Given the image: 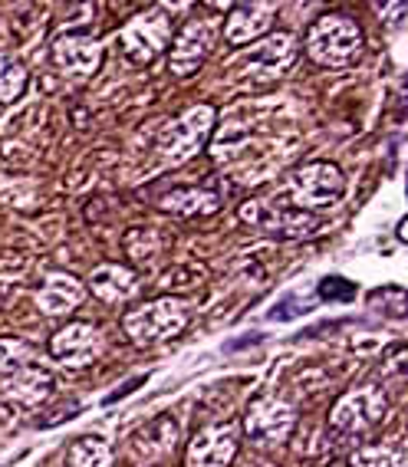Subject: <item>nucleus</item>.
I'll list each match as a JSON object with an SVG mask.
<instances>
[{
  "mask_svg": "<svg viewBox=\"0 0 408 467\" xmlns=\"http://www.w3.org/2000/svg\"><path fill=\"white\" fill-rule=\"evenodd\" d=\"M362 50V30L342 14H326L307 34V53L319 67H346Z\"/></svg>",
  "mask_w": 408,
  "mask_h": 467,
  "instance_id": "obj_3",
  "label": "nucleus"
},
{
  "mask_svg": "<svg viewBox=\"0 0 408 467\" xmlns=\"http://www.w3.org/2000/svg\"><path fill=\"white\" fill-rule=\"evenodd\" d=\"M106 352V339L92 323H67L50 339V356L63 366H89Z\"/></svg>",
  "mask_w": 408,
  "mask_h": 467,
  "instance_id": "obj_10",
  "label": "nucleus"
},
{
  "mask_svg": "<svg viewBox=\"0 0 408 467\" xmlns=\"http://www.w3.org/2000/svg\"><path fill=\"white\" fill-rule=\"evenodd\" d=\"M86 300V286L73 274H50L37 293V306L47 317H67Z\"/></svg>",
  "mask_w": 408,
  "mask_h": 467,
  "instance_id": "obj_14",
  "label": "nucleus"
},
{
  "mask_svg": "<svg viewBox=\"0 0 408 467\" xmlns=\"http://www.w3.org/2000/svg\"><path fill=\"white\" fill-rule=\"evenodd\" d=\"M122 244H125V254H129L135 264L149 267V264H155L159 254L165 251L168 237L162 231H155V227H132V231L125 234Z\"/></svg>",
  "mask_w": 408,
  "mask_h": 467,
  "instance_id": "obj_20",
  "label": "nucleus"
},
{
  "mask_svg": "<svg viewBox=\"0 0 408 467\" xmlns=\"http://www.w3.org/2000/svg\"><path fill=\"white\" fill-rule=\"evenodd\" d=\"M57 392V379L47 372V368L26 366L14 376H7L4 382V395H7L14 405H24V409H37L43 401Z\"/></svg>",
  "mask_w": 408,
  "mask_h": 467,
  "instance_id": "obj_15",
  "label": "nucleus"
},
{
  "mask_svg": "<svg viewBox=\"0 0 408 467\" xmlns=\"http://www.w3.org/2000/svg\"><path fill=\"white\" fill-rule=\"evenodd\" d=\"M217 34H221V26L217 20L211 17H194L178 30V36L172 40V73L175 76H192L204 67V59H208L211 47L217 43Z\"/></svg>",
  "mask_w": 408,
  "mask_h": 467,
  "instance_id": "obj_7",
  "label": "nucleus"
},
{
  "mask_svg": "<svg viewBox=\"0 0 408 467\" xmlns=\"http://www.w3.org/2000/svg\"><path fill=\"white\" fill-rule=\"evenodd\" d=\"M241 221L247 227L260 234H274V237H284V241H297V237H313V234L323 227L317 214L300 208H290V204H280V201L270 198H254L241 204Z\"/></svg>",
  "mask_w": 408,
  "mask_h": 467,
  "instance_id": "obj_1",
  "label": "nucleus"
},
{
  "mask_svg": "<svg viewBox=\"0 0 408 467\" xmlns=\"http://www.w3.org/2000/svg\"><path fill=\"white\" fill-rule=\"evenodd\" d=\"M89 286L102 303L119 306V303L132 300L139 293V274L132 267H122V264H102V267L92 270Z\"/></svg>",
  "mask_w": 408,
  "mask_h": 467,
  "instance_id": "obj_16",
  "label": "nucleus"
},
{
  "mask_svg": "<svg viewBox=\"0 0 408 467\" xmlns=\"http://www.w3.org/2000/svg\"><path fill=\"white\" fill-rule=\"evenodd\" d=\"M385 14H392V17H385L392 26H399L402 24V14H405V7H402V4H389V7H385Z\"/></svg>",
  "mask_w": 408,
  "mask_h": 467,
  "instance_id": "obj_26",
  "label": "nucleus"
},
{
  "mask_svg": "<svg viewBox=\"0 0 408 467\" xmlns=\"http://www.w3.org/2000/svg\"><path fill=\"white\" fill-rule=\"evenodd\" d=\"M247 467H277V464H270V461H250Z\"/></svg>",
  "mask_w": 408,
  "mask_h": 467,
  "instance_id": "obj_27",
  "label": "nucleus"
},
{
  "mask_svg": "<svg viewBox=\"0 0 408 467\" xmlns=\"http://www.w3.org/2000/svg\"><path fill=\"white\" fill-rule=\"evenodd\" d=\"M142 467H155V464H142Z\"/></svg>",
  "mask_w": 408,
  "mask_h": 467,
  "instance_id": "obj_28",
  "label": "nucleus"
},
{
  "mask_svg": "<svg viewBox=\"0 0 408 467\" xmlns=\"http://www.w3.org/2000/svg\"><path fill=\"white\" fill-rule=\"evenodd\" d=\"M319 296L326 300H336V296H352V286H346L340 276H326L323 284H319Z\"/></svg>",
  "mask_w": 408,
  "mask_h": 467,
  "instance_id": "obj_25",
  "label": "nucleus"
},
{
  "mask_svg": "<svg viewBox=\"0 0 408 467\" xmlns=\"http://www.w3.org/2000/svg\"><path fill=\"white\" fill-rule=\"evenodd\" d=\"M67 467H112V444L106 438H83L69 448Z\"/></svg>",
  "mask_w": 408,
  "mask_h": 467,
  "instance_id": "obj_21",
  "label": "nucleus"
},
{
  "mask_svg": "<svg viewBox=\"0 0 408 467\" xmlns=\"http://www.w3.org/2000/svg\"><path fill=\"white\" fill-rule=\"evenodd\" d=\"M237 458V428L227 421L201 428L188 444V467H227Z\"/></svg>",
  "mask_w": 408,
  "mask_h": 467,
  "instance_id": "obj_11",
  "label": "nucleus"
},
{
  "mask_svg": "<svg viewBox=\"0 0 408 467\" xmlns=\"http://www.w3.org/2000/svg\"><path fill=\"white\" fill-rule=\"evenodd\" d=\"M188 326V309L175 296H162V300H152L139 309H129L122 317L125 336L135 342V346H155V342H165L172 336H178Z\"/></svg>",
  "mask_w": 408,
  "mask_h": 467,
  "instance_id": "obj_2",
  "label": "nucleus"
},
{
  "mask_svg": "<svg viewBox=\"0 0 408 467\" xmlns=\"http://www.w3.org/2000/svg\"><path fill=\"white\" fill-rule=\"evenodd\" d=\"M293 425H297V411L280 399H257L244 415V431L247 441L257 448H277L290 438Z\"/></svg>",
  "mask_w": 408,
  "mask_h": 467,
  "instance_id": "obj_8",
  "label": "nucleus"
},
{
  "mask_svg": "<svg viewBox=\"0 0 408 467\" xmlns=\"http://www.w3.org/2000/svg\"><path fill=\"white\" fill-rule=\"evenodd\" d=\"M116 43L132 63L145 67L152 59H159L162 50L172 43V17L165 10H145V14L132 17L119 30Z\"/></svg>",
  "mask_w": 408,
  "mask_h": 467,
  "instance_id": "obj_5",
  "label": "nucleus"
},
{
  "mask_svg": "<svg viewBox=\"0 0 408 467\" xmlns=\"http://www.w3.org/2000/svg\"><path fill=\"white\" fill-rule=\"evenodd\" d=\"M352 467H405V448L402 444H372L352 454Z\"/></svg>",
  "mask_w": 408,
  "mask_h": 467,
  "instance_id": "obj_23",
  "label": "nucleus"
},
{
  "mask_svg": "<svg viewBox=\"0 0 408 467\" xmlns=\"http://www.w3.org/2000/svg\"><path fill=\"white\" fill-rule=\"evenodd\" d=\"M385 411H389V401H385L382 389H379V385H359V389H352V392H346L336 401L330 421H333V428H340V431L359 434L379 425L385 418Z\"/></svg>",
  "mask_w": 408,
  "mask_h": 467,
  "instance_id": "obj_9",
  "label": "nucleus"
},
{
  "mask_svg": "<svg viewBox=\"0 0 408 467\" xmlns=\"http://www.w3.org/2000/svg\"><path fill=\"white\" fill-rule=\"evenodd\" d=\"M277 4H237L231 7L225 20V40L234 47H244V43H254L257 36H264L274 24Z\"/></svg>",
  "mask_w": 408,
  "mask_h": 467,
  "instance_id": "obj_13",
  "label": "nucleus"
},
{
  "mask_svg": "<svg viewBox=\"0 0 408 467\" xmlns=\"http://www.w3.org/2000/svg\"><path fill=\"white\" fill-rule=\"evenodd\" d=\"M30 362H34V346L30 342L14 339V336L0 339V376H14V372L26 368Z\"/></svg>",
  "mask_w": 408,
  "mask_h": 467,
  "instance_id": "obj_24",
  "label": "nucleus"
},
{
  "mask_svg": "<svg viewBox=\"0 0 408 467\" xmlns=\"http://www.w3.org/2000/svg\"><path fill=\"white\" fill-rule=\"evenodd\" d=\"M159 208L178 217H194V214H214L221 208V194L208 192V188H172L162 194Z\"/></svg>",
  "mask_w": 408,
  "mask_h": 467,
  "instance_id": "obj_18",
  "label": "nucleus"
},
{
  "mask_svg": "<svg viewBox=\"0 0 408 467\" xmlns=\"http://www.w3.org/2000/svg\"><path fill=\"white\" fill-rule=\"evenodd\" d=\"M26 89V67L17 57L0 53V102L20 99Z\"/></svg>",
  "mask_w": 408,
  "mask_h": 467,
  "instance_id": "obj_22",
  "label": "nucleus"
},
{
  "mask_svg": "<svg viewBox=\"0 0 408 467\" xmlns=\"http://www.w3.org/2000/svg\"><path fill=\"white\" fill-rule=\"evenodd\" d=\"M175 444H178V421L168 415L149 421L139 431V438H135V451L145 454V458H165V454L175 451Z\"/></svg>",
  "mask_w": 408,
  "mask_h": 467,
  "instance_id": "obj_19",
  "label": "nucleus"
},
{
  "mask_svg": "<svg viewBox=\"0 0 408 467\" xmlns=\"http://www.w3.org/2000/svg\"><path fill=\"white\" fill-rule=\"evenodd\" d=\"M342 192H346V178L333 161H309L297 168L290 178V194L300 211L330 208L342 198Z\"/></svg>",
  "mask_w": 408,
  "mask_h": 467,
  "instance_id": "obj_6",
  "label": "nucleus"
},
{
  "mask_svg": "<svg viewBox=\"0 0 408 467\" xmlns=\"http://www.w3.org/2000/svg\"><path fill=\"white\" fill-rule=\"evenodd\" d=\"M297 57V40L290 34H274L250 50L247 69H267V76H280Z\"/></svg>",
  "mask_w": 408,
  "mask_h": 467,
  "instance_id": "obj_17",
  "label": "nucleus"
},
{
  "mask_svg": "<svg viewBox=\"0 0 408 467\" xmlns=\"http://www.w3.org/2000/svg\"><path fill=\"white\" fill-rule=\"evenodd\" d=\"M53 59L63 73L92 76L102 63V43L89 34H63L53 43Z\"/></svg>",
  "mask_w": 408,
  "mask_h": 467,
  "instance_id": "obj_12",
  "label": "nucleus"
},
{
  "mask_svg": "<svg viewBox=\"0 0 408 467\" xmlns=\"http://www.w3.org/2000/svg\"><path fill=\"white\" fill-rule=\"evenodd\" d=\"M214 106H192L184 116H178L172 126H165V132L159 135V155L168 165H184L188 159H194L204 142H208L211 129H214Z\"/></svg>",
  "mask_w": 408,
  "mask_h": 467,
  "instance_id": "obj_4",
  "label": "nucleus"
}]
</instances>
